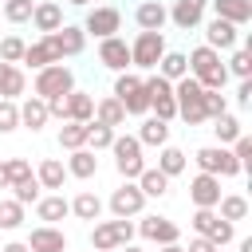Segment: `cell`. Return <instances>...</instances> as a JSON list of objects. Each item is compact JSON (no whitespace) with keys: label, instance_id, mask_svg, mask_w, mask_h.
Returning a JSON list of instances; mask_svg holds the SVG:
<instances>
[{"label":"cell","instance_id":"603a6c76","mask_svg":"<svg viewBox=\"0 0 252 252\" xmlns=\"http://www.w3.org/2000/svg\"><path fill=\"white\" fill-rule=\"evenodd\" d=\"M98 173V158H94V150H71V158H67V177H79V181H91Z\"/></svg>","mask_w":252,"mask_h":252},{"label":"cell","instance_id":"8fae6325","mask_svg":"<svg viewBox=\"0 0 252 252\" xmlns=\"http://www.w3.org/2000/svg\"><path fill=\"white\" fill-rule=\"evenodd\" d=\"M205 12H209V0H173L169 8V24L181 28V32H193L205 24Z\"/></svg>","mask_w":252,"mask_h":252},{"label":"cell","instance_id":"9c48e42d","mask_svg":"<svg viewBox=\"0 0 252 252\" xmlns=\"http://www.w3.org/2000/svg\"><path fill=\"white\" fill-rule=\"evenodd\" d=\"M134 232L142 236V240H150V244H177L181 240V228L169 220V217H142L138 224H134Z\"/></svg>","mask_w":252,"mask_h":252},{"label":"cell","instance_id":"91938a15","mask_svg":"<svg viewBox=\"0 0 252 252\" xmlns=\"http://www.w3.org/2000/svg\"><path fill=\"white\" fill-rule=\"evenodd\" d=\"M122 252H142V248H134V244H122Z\"/></svg>","mask_w":252,"mask_h":252},{"label":"cell","instance_id":"db71d44e","mask_svg":"<svg viewBox=\"0 0 252 252\" xmlns=\"http://www.w3.org/2000/svg\"><path fill=\"white\" fill-rule=\"evenodd\" d=\"M0 252H32L24 240H8V244H0Z\"/></svg>","mask_w":252,"mask_h":252},{"label":"cell","instance_id":"d4e9b609","mask_svg":"<svg viewBox=\"0 0 252 252\" xmlns=\"http://www.w3.org/2000/svg\"><path fill=\"white\" fill-rule=\"evenodd\" d=\"M71 213V201L63 197V193H47V197H39L35 201V217L43 220V224H55V220H63Z\"/></svg>","mask_w":252,"mask_h":252},{"label":"cell","instance_id":"681fc988","mask_svg":"<svg viewBox=\"0 0 252 252\" xmlns=\"http://www.w3.org/2000/svg\"><path fill=\"white\" fill-rule=\"evenodd\" d=\"M189 224L197 228V236H209V228L217 224V209H193V220Z\"/></svg>","mask_w":252,"mask_h":252},{"label":"cell","instance_id":"7c38bea8","mask_svg":"<svg viewBox=\"0 0 252 252\" xmlns=\"http://www.w3.org/2000/svg\"><path fill=\"white\" fill-rule=\"evenodd\" d=\"M205 43L213 51H232V47H240V28L228 24V20H220V16H213L205 24Z\"/></svg>","mask_w":252,"mask_h":252},{"label":"cell","instance_id":"6125c7cd","mask_svg":"<svg viewBox=\"0 0 252 252\" xmlns=\"http://www.w3.org/2000/svg\"><path fill=\"white\" fill-rule=\"evenodd\" d=\"M220 252H224V248H220Z\"/></svg>","mask_w":252,"mask_h":252},{"label":"cell","instance_id":"d6986e66","mask_svg":"<svg viewBox=\"0 0 252 252\" xmlns=\"http://www.w3.org/2000/svg\"><path fill=\"white\" fill-rule=\"evenodd\" d=\"M20 63H28V67H47V63H63V55H59V47H55V39L51 35H43V39H35V43H28L24 47V59Z\"/></svg>","mask_w":252,"mask_h":252},{"label":"cell","instance_id":"8d00e7d4","mask_svg":"<svg viewBox=\"0 0 252 252\" xmlns=\"http://www.w3.org/2000/svg\"><path fill=\"white\" fill-rule=\"evenodd\" d=\"M24 224V205L16 197H0V228L4 232H16Z\"/></svg>","mask_w":252,"mask_h":252},{"label":"cell","instance_id":"5b68a950","mask_svg":"<svg viewBox=\"0 0 252 252\" xmlns=\"http://www.w3.org/2000/svg\"><path fill=\"white\" fill-rule=\"evenodd\" d=\"M161 55H165V32H138L134 35V43H130V67L154 71Z\"/></svg>","mask_w":252,"mask_h":252},{"label":"cell","instance_id":"9f6ffc18","mask_svg":"<svg viewBox=\"0 0 252 252\" xmlns=\"http://www.w3.org/2000/svg\"><path fill=\"white\" fill-rule=\"evenodd\" d=\"M236 252H252V236H244V240H240V248H236Z\"/></svg>","mask_w":252,"mask_h":252},{"label":"cell","instance_id":"8992f818","mask_svg":"<svg viewBox=\"0 0 252 252\" xmlns=\"http://www.w3.org/2000/svg\"><path fill=\"white\" fill-rule=\"evenodd\" d=\"M114 98L126 106V114H150V94H146V87H142V79L138 75H130V71H118V79H114Z\"/></svg>","mask_w":252,"mask_h":252},{"label":"cell","instance_id":"d590c367","mask_svg":"<svg viewBox=\"0 0 252 252\" xmlns=\"http://www.w3.org/2000/svg\"><path fill=\"white\" fill-rule=\"evenodd\" d=\"M87 130H91V122H63L59 126V146L63 150H83L87 146Z\"/></svg>","mask_w":252,"mask_h":252},{"label":"cell","instance_id":"f5cc1de1","mask_svg":"<svg viewBox=\"0 0 252 252\" xmlns=\"http://www.w3.org/2000/svg\"><path fill=\"white\" fill-rule=\"evenodd\" d=\"M185 252H220V248H217V244H213V240H209V236H193V240H189V248H185Z\"/></svg>","mask_w":252,"mask_h":252},{"label":"cell","instance_id":"11a10c76","mask_svg":"<svg viewBox=\"0 0 252 252\" xmlns=\"http://www.w3.org/2000/svg\"><path fill=\"white\" fill-rule=\"evenodd\" d=\"M158 252H185L181 244H158Z\"/></svg>","mask_w":252,"mask_h":252},{"label":"cell","instance_id":"ffe728a7","mask_svg":"<svg viewBox=\"0 0 252 252\" xmlns=\"http://www.w3.org/2000/svg\"><path fill=\"white\" fill-rule=\"evenodd\" d=\"M32 24H35V32H59L63 28V8L55 4V0H35V8H32Z\"/></svg>","mask_w":252,"mask_h":252},{"label":"cell","instance_id":"94428289","mask_svg":"<svg viewBox=\"0 0 252 252\" xmlns=\"http://www.w3.org/2000/svg\"><path fill=\"white\" fill-rule=\"evenodd\" d=\"M91 252H94V248H91Z\"/></svg>","mask_w":252,"mask_h":252},{"label":"cell","instance_id":"f546056e","mask_svg":"<svg viewBox=\"0 0 252 252\" xmlns=\"http://www.w3.org/2000/svg\"><path fill=\"white\" fill-rule=\"evenodd\" d=\"M24 87H28L24 71H20L16 63H0V98H20Z\"/></svg>","mask_w":252,"mask_h":252},{"label":"cell","instance_id":"3957f363","mask_svg":"<svg viewBox=\"0 0 252 252\" xmlns=\"http://www.w3.org/2000/svg\"><path fill=\"white\" fill-rule=\"evenodd\" d=\"M134 240V217H114V220H94L91 228V248L94 252H114Z\"/></svg>","mask_w":252,"mask_h":252},{"label":"cell","instance_id":"bcb514c9","mask_svg":"<svg viewBox=\"0 0 252 252\" xmlns=\"http://www.w3.org/2000/svg\"><path fill=\"white\" fill-rule=\"evenodd\" d=\"M232 236H236V224L224 220V217H217V224L209 228V240H213L217 248H224V244H232Z\"/></svg>","mask_w":252,"mask_h":252},{"label":"cell","instance_id":"6da1fadb","mask_svg":"<svg viewBox=\"0 0 252 252\" xmlns=\"http://www.w3.org/2000/svg\"><path fill=\"white\" fill-rule=\"evenodd\" d=\"M173 98H177V118H181V122H189V126L209 122V118H205V87H201L193 75H185V79L173 83Z\"/></svg>","mask_w":252,"mask_h":252},{"label":"cell","instance_id":"6f0895ef","mask_svg":"<svg viewBox=\"0 0 252 252\" xmlns=\"http://www.w3.org/2000/svg\"><path fill=\"white\" fill-rule=\"evenodd\" d=\"M0 189H8V173H4V161H0Z\"/></svg>","mask_w":252,"mask_h":252},{"label":"cell","instance_id":"4dcf8cb0","mask_svg":"<svg viewBox=\"0 0 252 252\" xmlns=\"http://www.w3.org/2000/svg\"><path fill=\"white\" fill-rule=\"evenodd\" d=\"M185 59H189V75H193V79H201L205 71H213V67L220 63V51H213L209 43H201V47H193Z\"/></svg>","mask_w":252,"mask_h":252},{"label":"cell","instance_id":"52a82bcc","mask_svg":"<svg viewBox=\"0 0 252 252\" xmlns=\"http://www.w3.org/2000/svg\"><path fill=\"white\" fill-rule=\"evenodd\" d=\"M193 161H197L201 173H217V177H236V173H244L228 146H201V150L193 154Z\"/></svg>","mask_w":252,"mask_h":252},{"label":"cell","instance_id":"c3c4849f","mask_svg":"<svg viewBox=\"0 0 252 252\" xmlns=\"http://www.w3.org/2000/svg\"><path fill=\"white\" fill-rule=\"evenodd\" d=\"M228 110V98H224V91H205V118L213 122L217 114H224Z\"/></svg>","mask_w":252,"mask_h":252},{"label":"cell","instance_id":"f6af8a7d","mask_svg":"<svg viewBox=\"0 0 252 252\" xmlns=\"http://www.w3.org/2000/svg\"><path fill=\"white\" fill-rule=\"evenodd\" d=\"M4 173H8V189H12L16 181L32 177V161H28V158H8V161H4Z\"/></svg>","mask_w":252,"mask_h":252},{"label":"cell","instance_id":"4316f807","mask_svg":"<svg viewBox=\"0 0 252 252\" xmlns=\"http://www.w3.org/2000/svg\"><path fill=\"white\" fill-rule=\"evenodd\" d=\"M126 118H130V114H126V106H122L114 94H106V98H98V102H94V122H102V126H114V130H118Z\"/></svg>","mask_w":252,"mask_h":252},{"label":"cell","instance_id":"f1b7e54d","mask_svg":"<svg viewBox=\"0 0 252 252\" xmlns=\"http://www.w3.org/2000/svg\"><path fill=\"white\" fill-rule=\"evenodd\" d=\"M35 181H39V189H63V181H67V165H63L59 158H43L39 169H35Z\"/></svg>","mask_w":252,"mask_h":252},{"label":"cell","instance_id":"ac0fdd59","mask_svg":"<svg viewBox=\"0 0 252 252\" xmlns=\"http://www.w3.org/2000/svg\"><path fill=\"white\" fill-rule=\"evenodd\" d=\"M47 35L55 39V47H59L63 59H75V55H83V47H87V32L75 28V24H63L59 32H47Z\"/></svg>","mask_w":252,"mask_h":252},{"label":"cell","instance_id":"7a4b0ae2","mask_svg":"<svg viewBox=\"0 0 252 252\" xmlns=\"http://www.w3.org/2000/svg\"><path fill=\"white\" fill-rule=\"evenodd\" d=\"M142 142L134 138V134H114V142H110V154H114V169H118V177L122 181H134L142 169H146V158H142Z\"/></svg>","mask_w":252,"mask_h":252},{"label":"cell","instance_id":"f35d334b","mask_svg":"<svg viewBox=\"0 0 252 252\" xmlns=\"http://www.w3.org/2000/svg\"><path fill=\"white\" fill-rule=\"evenodd\" d=\"M224 71L236 75V79H252V51L248 47H232V59L224 63Z\"/></svg>","mask_w":252,"mask_h":252},{"label":"cell","instance_id":"2e32d148","mask_svg":"<svg viewBox=\"0 0 252 252\" xmlns=\"http://www.w3.org/2000/svg\"><path fill=\"white\" fill-rule=\"evenodd\" d=\"M24 244L32 252H67V232L55 224H39V228H32V236Z\"/></svg>","mask_w":252,"mask_h":252},{"label":"cell","instance_id":"b9f144b4","mask_svg":"<svg viewBox=\"0 0 252 252\" xmlns=\"http://www.w3.org/2000/svg\"><path fill=\"white\" fill-rule=\"evenodd\" d=\"M20 130V102L16 98H0V134Z\"/></svg>","mask_w":252,"mask_h":252},{"label":"cell","instance_id":"9a60e30c","mask_svg":"<svg viewBox=\"0 0 252 252\" xmlns=\"http://www.w3.org/2000/svg\"><path fill=\"white\" fill-rule=\"evenodd\" d=\"M98 63H102V67H110L114 75H118V71H126V67H130V43H126V39H118V35L98 39Z\"/></svg>","mask_w":252,"mask_h":252},{"label":"cell","instance_id":"d6a6232c","mask_svg":"<svg viewBox=\"0 0 252 252\" xmlns=\"http://www.w3.org/2000/svg\"><path fill=\"white\" fill-rule=\"evenodd\" d=\"M158 169H161L165 177H177V173H185V150L165 142V146L158 150Z\"/></svg>","mask_w":252,"mask_h":252},{"label":"cell","instance_id":"1f68e13d","mask_svg":"<svg viewBox=\"0 0 252 252\" xmlns=\"http://www.w3.org/2000/svg\"><path fill=\"white\" fill-rule=\"evenodd\" d=\"M213 134H217V146H228V142H236L240 134H244V122L236 118V114H217L213 118Z\"/></svg>","mask_w":252,"mask_h":252},{"label":"cell","instance_id":"e0dca14e","mask_svg":"<svg viewBox=\"0 0 252 252\" xmlns=\"http://www.w3.org/2000/svg\"><path fill=\"white\" fill-rule=\"evenodd\" d=\"M134 24H138L142 32H161V28L169 24V8H165L161 0H142V4L134 8Z\"/></svg>","mask_w":252,"mask_h":252},{"label":"cell","instance_id":"74e56055","mask_svg":"<svg viewBox=\"0 0 252 252\" xmlns=\"http://www.w3.org/2000/svg\"><path fill=\"white\" fill-rule=\"evenodd\" d=\"M32 8H35V0H4L0 16L8 24H32Z\"/></svg>","mask_w":252,"mask_h":252},{"label":"cell","instance_id":"60d3db41","mask_svg":"<svg viewBox=\"0 0 252 252\" xmlns=\"http://www.w3.org/2000/svg\"><path fill=\"white\" fill-rule=\"evenodd\" d=\"M110 142H114V126H102V122H91V130H87V150H110Z\"/></svg>","mask_w":252,"mask_h":252},{"label":"cell","instance_id":"cb8c5ba5","mask_svg":"<svg viewBox=\"0 0 252 252\" xmlns=\"http://www.w3.org/2000/svg\"><path fill=\"white\" fill-rule=\"evenodd\" d=\"M134 185L142 189V197H146V201H150V197H165V193H169V177H165L158 165H146V169L134 177Z\"/></svg>","mask_w":252,"mask_h":252},{"label":"cell","instance_id":"7402d4cb","mask_svg":"<svg viewBox=\"0 0 252 252\" xmlns=\"http://www.w3.org/2000/svg\"><path fill=\"white\" fill-rule=\"evenodd\" d=\"M47 118H51V114H47V102H43L39 94H32V98H24V102H20V126H28L32 134H35V130H43V126H47Z\"/></svg>","mask_w":252,"mask_h":252},{"label":"cell","instance_id":"484cf974","mask_svg":"<svg viewBox=\"0 0 252 252\" xmlns=\"http://www.w3.org/2000/svg\"><path fill=\"white\" fill-rule=\"evenodd\" d=\"M161 79H169V83H177V79H185L189 75V59H185V51H169L165 47V55L158 59V67H154Z\"/></svg>","mask_w":252,"mask_h":252},{"label":"cell","instance_id":"30bf717a","mask_svg":"<svg viewBox=\"0 0 252 252\" xmlns=\"http://www.w3.org/2000/svg\"><path fill=\"white\" fill-rule=\"evenodd\" d=\"M110 213L114 217H142V209H146V197H142V189L134 185V181H122L114 193H110Z\"/></svg>","mask_w":252,"mask_h":252},{"label":"cell","instance_id":"ba28073f","mask_svg":"<svg viewBox=\"0 0 252 252\" xmlns=\"http://www.w3.org/2000/svg\"><path fill=\"white\" fill-rule=\"evenodd\" d=\"M118 28H122V12H118L114 4H98V8H91L87 20H83V32L94 35V39H106V35H114Z\"/></svg>","mask_w":252,"mask_h":252},{"label":"cell","instance_id":"7dc6e473","mask_svg":"<svg viewBox=\"0 0 252 252\" xmlns=\"http://www.w3.org/2000/svg\"><path fill=\"white\" fill-rule=\"evenodd\" d=\"M228 79H232V75L224 71V63H217V67H213V71H205L197 83H201L205 91H224V83H228Z\"/></svg>","mask_w":252,"mask_h":252},{"label":"cell","instance_id":"836d02e7","mask_svg":"<svg viewBox=\"0 0 252 252\" xmlns=\"http://www.w3.org/2000/svg\"><path fill=\"white\" fill-rule=\"evenodd\" d=\"M71 213H75L79 220H98V217H102V197L91 193V189H83V193L71 201Z\"/></svg>","mask_w":252,"mask_h":252},{"label":"cell","instance_id":"7bdbcfd3","mask_svg":"<svg viewBox=\"0 0 252 252\" xmlns=\"http://www.w3.org/2000/svg\"><path fill=\"white\" fill-rule=\"evenodd\" d=\"M24 47H28V43H24L20 35H4V39H0V63H20V59H24Z\"/></svg>","mask_w":252,"mask_h":252},{"label":"cell","instance_id":"4fadbf2b","mask_svg":"<svg viewBox=\"0 0 252 252\" xmlns=\"http://www.w3.org/2000/svg\"><path fill=\"white\" fill-rule=\"evenodd\" d=\"M189 201H193V209H217V201H220V177L217 173H197L189 181Z\"/></svg>","mask_w":252,"mask_h":252},{"label":"cell","instance_id":"e575fe53","mask_svg":"<svg viewBox=\"0 0 252 252\" xmlns=\"http://www.w3.org/2000/svg\"><path fill=\"white\" fill-rule=\"evenodd\" d=\"M217 217H224V220H244L248 217V197H240V193H220V201H217Z\"/></svg>","mask_w":252,"mask_h":252},{"label":"cell","instance_id":"44dd1931","mask_svg":"<svg viewBox=\"0 0 252 252\" xmlns=\"http://www.w3.org/2000/svg\"><path fill=\"white\" fill-rule=\"evenodd\" d=\"M209 8H213L220 20L236 24V28H244V24L252 20V0H209Z\"/></svg>","mask_w":252,"mask_h":252},{"label":"cell","instance_id":"83f0119b","mask_svg":"<svg viewBox=\"0 0 252 252\" xmlns=\"http://www.w3.org/2000/svg\"><path fill=\"white\" fill-rule=\"evenodd\" d=\"M134 138H138L142 146H154V150H161V146L169 142V122H161V118H154V114H150V118L138 126V134H134Z\"/></svg>","mask_w":252,"mask_h":252},{"label":"cell","instance_id":"f907efd6","mask_svg":"<svg viewBox=\"0 0 252 252\" xmlns=\"http://www.w3.org/2000/svg\"><path fill=\"white\" fill-rule=\"evenodd\" d=\"M232 158L240 161V169H248V165H252V138H248V134H240V138L232 142Z\"/></svg>","mask_w":252,"mask_h":252},{"label":"cell","instance_id":"ab89813d","mask_svg":"<svg viewBox=\"0 0 252 252\" xmlns=\"http://www.w3.org/2000/svg\"><path fill=\"white\" fill-rule=\"evenodd\" d=\"M12 197H16V201H20L24 209H28V205H35V201L43 197V189H39L35 173H32V177H24V181H16V185H12Z\"/></svg>","mask_w":252,"mask_h":252},{"label":"cell","instance_id":"5bb4252c","mask_svg":"<svg viewBox=\"0 0 252 252\" xmlns=\"http://www.w3.org/2000/svg\"><path fill=\"white\" fill-rule=\"evenodd\" d=\"M63 122H94V94L91 91H67L63 94Z\"/></svg>","mask_w":252,"mask_h":252},{"label":"cell","instance_id":"816d5d0a","mask_svg":"<svg viewBox=\"0 0 252 252\" xmlns=\"http://www.w3.org/2000/svg\"><path fill=\"white\" fill-rule=\"evenodd\" d=\"M252 102V79H240L236 83V106H248Z\"/></svg>","mask_w":252,"mask_h":252},{"label":"cell","instance_id":"277c9868","mask_svg":"<svg viewBox=\"0 0 252 252\" xmlns=\"http://www.w3.org/2000/svg\"><path fill=\"white\" fill-rule=\"evenodd\" d=\"M32 91H35L43 102H47V98H59V94L75 91V71H71V67H63V63H47V67H39V71H35Z\"/></svg>","mask_w":252,"mask_h":252},{"label":"cell","instance_id":"680465c9","mask_svg":"<svg viewBox=\"0 0 252 252\" xmlns=\"http://www.w3.org/2000/svg\"><path fill=\"white\" fill-rule=\"evenodd\" d=\"M67 4H75V8H83V4H91V0H67Z\"/></svg>","mask_w":252,"mask_h":252},{"label":"cell","instance_id":"ee69618b","mask_svg":"<svg viewBox=\"0 0 252 252\" xmlns=\"http://www.w3.org/2000/svg\"><path fill=\"white\" fill-rule=\"evenodd\" d=\"M150 110H154V118H161V122H173V118H177V98H173V94L150 98Z\"/></svg>","mask_w":252,"mask_h":252}]
</instances>
